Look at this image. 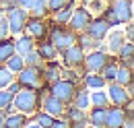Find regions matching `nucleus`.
Masks as SVG:
<instances>
[{"instance_id":"1","label":"nucleus","mask_w":134,"mask_h":128,"mask_svg":"<svg viewBox=\"0 0 134 128\" xmlns=\"http://www.w3.org/2000/svg\"><path fill=\"white\" fill-rule=\"evenodd\" d=\"M37 103H39V95H37V89H27V87H21L17 93L13 95V108H17L21 114L29 116L37 110Z\"/></svg>"},{"instance_id":"2","label":"nucleus","mask_w":134,"mask_h":128,"mask_svg":"<svg viewBox=\"0 0 134 128\" xmlns=\"http://www.w3.org/2000/svg\"><path fill=\"white\" fill-rule=\"evenodd\" d=\"M48 41L56 48V52H62L68 46L76 44V35H74V31H70V29H64L62 25H54L52 31H50V39Z\"/></svg>"},{"instance_id":"3","label":"nucleus","mask_w":134,"mask_h":128,"mask_svg":"<svg viewBox=\"0 0 134 128\" xmlns=\"http://www.w3.org/2000/svg\"><path fill=\"white\" fill-rule=\"evenodd\" d=\"M17 81L21 87L27 89H39L41 87V66H23L17 72Z\"/></svg>"},{"instance_id":"4","label":"nucleus","mask_w":134,"mask_h":128,"mask_svg":"<svg viewBox=\"0 0 134 128\" xmlns=\"http://www.w3.org/2000/svg\"><path fill=\"white\" fill-rule=\"evenodd\" d=\"M6 23H8V29L13 35H19V33L25 31V23H27V19H29V13L27 10H23V8H17V6H13L10 10H6Z\"/></svg>"},{"instance_id":"5","label":"nucleus","mask_w":134,"mask_h":128,"mask_svg":"<svg viewBox=\"0 0 134 128\" xmlns=\"http://www.w3.org/2000/svg\"><path fill=\"white\" fill-rule=\"evenodd\" d=\"M74 93H76V83H72V81L58 79L56 83H52V95L58 97L62 103H70Z\"/></svg>"},{"instance_id":"6","label":"nucleus","mask_w":134,"mask_h":128,"mask_svg":"<svg viewBox=\"0 0 134 128\" xmlns=\"http://www.w3.org/2000/svg\"><path fill=\"white\" fill-rule=\"evenodd\" d=\"M91 19H93V17H91V13H89L87 6H76V8H72V15H70L66 25H68L70 31L81 33V31H85V27L89 25Z\"/></svg>"},{"instance_id":"7","label":"nucleus","mask_w":134,"mask_h":128,"mask_svg":"<svg viewBox=\"0 0 134 128\" xmlns=\"http://www.w3.org/2000/svg\"><path fill=\"white\" fill-rule=\"evenodd\" d=\"M107 54L103 52V50H89V54H85V60H83V64L87 66V70L89 72H99L101 68L105 66V62H107Z\"/></svg>"},{"instance_id":"8","label":"nucleus","mask_w":134,"mask_h":128,"mask_svg":"<svg viewBox=\"0 0 134 128\" xmlns=\"http://www.w3.org/2000/svg\"><path fill=\"white\" fill-rule=\"evenodd\" d=\"M85 33H87L89 37L101 41V39H105V35L109 33V25H107L101 17H97V19H91V21H89V25L85 27Z\"/></svg>"},{"instance_id":"9","label":"nucleus","mask_w":134,"mask_h":128,"mask_svg":"<svg viewBox=\"0 0 134 128\" xmlns=\"http://www.w3.org/2000/svg\"><path fill=\"white\" fill-rule=\"evenodd\" d=\"M62 58H64V64H66L68 68H79L85 60V52L81 50V46L72 44L66 50H62Z\"/></svg>"},{"instance_id":"10","label":"nucleus","mask_w":134,"mask_h":128,"mask_svg":"<svg viewBox=\"0 0 134 128\" xmlns=\"http://www.w3.org/2000/svg\"><path fill=\"white\" fill-rule=\"evenodd\" d=\"M109 6L118 15L120 23H130L132 21V0H111Z\"/></svg>"},{"instance_id":"11","label":"nucleus","mask_w":134,"mask_h":128,"mask_svg":"<svg viewBox=\"0 0 134 128\" xmlns=\"http://www.w3.org/2000/svg\"><path fill=\"white\" fill-rule=\"evenodd\" d=\"M25 29H27V35H31L33 39H41V37H46V33H48L46 21H43L41 17H31V19H27Z\"/></svg>"},{"instance_id":"12","label":"nucleus","mask_w":134,"mask_h":128,"mask_svg":"<svg viewBox=\"0 0 134 128\" xmlns=\"http://www.w3.org/2000/svg\"><path fill=\"white\" fill-rule=\"evenodd\" d=\"M107 97H109V101H111L114 105L124 108V103L130 99V93H128V89H126V87H122V85H118V83H109Z\"/></svg>"},{"instance_id":"13","label":"nucleus","mask_w":134,"mask_h":128,"mask_svg":"<svg viewBox=\"0 0 134 128\" xmlns=\"http://www.w3.org/2000/svg\"><path fill=\"white\" fill-rule=\"evenodd\" d=\"M43 112L54 116V118H60V116H64V103L50 93V95L43 97Z\"/></svg>"},{"instance_id":"14","label":"nucleus","mask_w":134,"mask_h":128,"mask_svg":"<svg viewBox=\"0 0 134 128\" xmlns=\"http://www.w3.org/2000/svg\"><path fill=\"white\" fill-rule=\"evenodd\" d=\"M124 120H126V112H124L120 105H116V108L107 110V116H105V126H103V128H122Z\"/></svg>"},{"instance_id":"15","label":"nucleus","mask_w":134,"mask_h":128,"mask_svg":"<svg viewBox=\"0 0 134 128\" xmlns=\"http://www.w3.org/2000/svg\"><path fill=\"white\" fill-rule=\"evenodd\" d=\"M68 124L72 128H83L85 124H89V116H87L85 110L70 108V110H68Z\"/></svg>"},{"instance_id":"16","label":"nucleus","mask_w":134,"mask_h":128,"mask_svg":"<svg viewBox=\"0 0 134 128\" xmlns=\"http://www.w3.org/2000/svg\"><path fill=\"white\" fill-rule=\"evenodd\" d=\"M31 50H35V41L31 35H23V33H19V37L15 39V52L21 54V56H25V54H29Z\"/></svg>"},{"instance_id":"17","label":"nucleus","mask_w":134,"mask_h":128,"mask_svg":"<svg viewBox=\"0 0 134 128\" xmlns=\"http://www.w3.org/2000/svg\"><path fill=\"white\" fill-rule=\"evenodd\" d=\"M105 37H107V52H111V54H118V50L124 46V41H128L124 31H111Z\"/></svg>"},{"instance_id":"18","label":"nucleus","mask_w":134,"mask_h":128,"mask_svg":"<svg viewBox=\"0 0 134 128\" xmlns=\"http://www.w3.org/2000/svg\"><path fill=\"white\" fill-rule=\"evenodd\" d=\"M105 116H107V108L93 105V108H91V116H89L91 126H93V128H103V126H105Z\"/></svg>"},{"instance_id":"19","label":"nucleus","mask_w":134,"mask_h":128,"mask_svg":"<svg viewBox=\"0 0 134 128\" xmlns=\"http://www.w3.org/2000/svg\"><path fill=\"white\" fill-rule=\"evenodd\" d=\"M27 124V116L25 114H6L4 116V128H23Z\"/></svg>"},{"instance_id":"20","label":"nucleus","mask_w":134,"mask_h":128,"mask_svg":"<svg viewBox=\"0 0 134 128\" xmlns=\"http://www.w3.org/2000/svg\"><path fill=\"white\" fill-rule=\"evenodd\" d=\"M83 83L87 89H103L105 87V79L101 74H97V72H87L83 77Z\"/></svg>"},{"instance_id":"21","label":"nucleus","mask_w":134,"mask_h":128,"mask_svg":"<svg viewBox=\"0 0 134 128\" xmlns=\"http://www.w3.org/2000/svg\"><path fill=\"white\" fill-rule=\"evenodd\" d=\"M72 4H74V0H70L64 8H60V10L54 13V25H66L70 15H72Z\"/></svg>"},{"instance_id":"22","label":"nucleus","mask_w":134,"mask_h":128,"mask_svg":"<svg viewBox=\"0 0 134 128\" xmlns=\"http://www.w3.org/2000/svg\"><path fill=\"white\" fill-rule=\"evenodd\" d=\"M13 54H15V41H13L10 37L0 39V64H4Z\"/></svg>"},{"instance_id":"23","label":"nucleus","mask_w":134,"mask_h":128,"mask_svg":"<svg viewBox=\"0 0 134 128\" xmlns=\"http://www.w3.org/2000/svg\"><path fill=\"white\" fill-rule=\"evenodd\" d=\"M41 79H46V81H50V83H56V81L62 77V70H60V66L56 62H52L50 60V66H46V68H41Z\"/></svg>"},{"instance_id":"24","label":"nucleus","mask_w":134,"mask_h":128,"mask_svg":"<svg viewBox=\"0 0 134 128\" xmlns=\"http://www.w3.org/2000/svg\"><path fill=\"white\" fill-rule=\"evenodd\" d=\"M35 52L39 54V58H41V60H48V62L54 60V58H56V54H58L56 48L52 46L50 41H41V44H39V48H35Z\"/></svg>"},{"instance_id":"25","label":"nucleus","mask_w":134,"mask_h":128,"mask_svg":"<svg viewBox=\"0 0 134 128\" xmlns=\"http://www.w3.org/2000/svg\"><path fill=\"white\" fill-rule=\"evenodd\" d=\"M114 83L122 85V87L130 85V83H132V70H130V68H126L124 64H122V66H118V70H116V79H114Z\"/></svg>"},{"instance_id":"26","label":"nucleus","mask_w":134,"mask_h":128,"mask_svg":"<svg viewBox=\"0 0 134 128\" xmlns=\"http://www.w3.org/2000/svg\"><path fill=\"white\" fill-rule=\"evenodd\" d=\"M89 103H91V105H101V108H107V103H109L107 91L95 89L93 93H89Z\"/></svg>"},{"instance_id":"27","label":"nucleus","mask_w":134,"mask_h":128,"mask_svg":"<svg viewBox=\"0 0 134 128\" xmlns=\"http://www.w3.org/2000/svg\"><path fill=\"white\" fill-rule=\"evenodd\" d=\"M72 101H74V105L72 108H79V110H87L91 103H89V91H87V87L85 89H76V93L72 97Z\"/></svg>"},{"instance_id":"28","label":"nucleus","mask_w":134,"mask_h":128,"mask_svg":"<svg viewBox=\"0 0 134 128\" xmlns=\"http://www.w3.org/2000/svg\"><path fill=\"white\" fill-rule=\"evenodd\" d=\"M99 44H101V41L93 39V37H89L87 33H85V35H81V37H76V46H81V50H83V52L97 50V48H99Z\"/></svg>"},{"instance_id":"29","label":"nucleus","mask_w":134,"mask_h":128,"mask_svg":"<svg viewBox=\"0 0 134 128\" xmlns=\"http://www.w3.org/2000/svg\"><path fill=\"white\" fill-rule=\"evenodd\" d=\"M0 110L4 114H10L13 110V93L8 89H0Z\"/></svg>"},{"instance_id":"30","label":"nucleus","mask_w":134,"mask_h":128,"mask_svg":"<svg viewBox=\"0 0 134 128\" xmlns=\"http://www.w3.org/2000/svg\"><path fill=\"white\" fill-rule=\"evenodd\" d=\"M4 66H6L10 72H19V70L25 66V60H23V56H21V54H17V52H15V54H13V56L4 62Z\"/></svg>"},{"instance_id":"31","label":"nucleus","mask_w":134,"mask_h":128,"mask_svg":"<svg viewBox=\"0 0 134 128\" xmlns=\"http://www.w3.org/2000/svg\"><path fill=\"white\" fill-rule=\"evenodd\" d=\"M116 70H118V64H114V62H105V66L101 68L99 72H101V77L105 79V83H114V79H116Z\"/></svg>"},{"instance_id":"32","label":"nucleus","mask_w":134,"mask_h":128,"mask_svg":"<svg viewBox=\"0 0 134 128\" xmlns=\"http://www.w3.org/2000/svg\"><path fill=\"white\" fill-rule=\"evenodd\" d=\"M29 13H31L33 17H41V19H43L50 10H48L46 0H33V4H31V8H29Z\"/></svg>"},{"instance_id":"33","label":"nucleus","mask_w":134,"mask_h":128,"mask_svg":"<svg viewBox=\"0 0 134 128\" xmlns=\"http://www.w3.org/2000/svg\"><path fill=\"white\" fill-rule=\"evenodd\" d=\"M101 19H103V21L109 25V29H111V27H118V25H122V23H120V19H118V15L111 10V6H105V8H103V15H101Z\"/></svg>"},{"instance_id":"34","label":"nucleus","mask_w":134,"mask_h":128,"mask_svg":"<svg viewBox=\"0 0 134 128\" xmlns=\"http://www.w3.org/2000/svg\"><path fill=\"white\" fill-rule=\"evenodd\" d=\"M13 81H15V72H10L6 66L0 64V89H6V85Z\"/></svg>"},{"instance_id":"35","label":"nucleus","mask_w":134,"mask_h":128,"mask_svg":"<svg viewBox=\"0 0 134 128\" xmlns=\"http://www.w3.org/2000/svg\"><path fill=\"white\" fill-rule=\"evenodd\" d=\"M118 56H120V60H128V58H132V56H134V44H132V41H124V46L118 50Z\"/></svg>"},{"instance_id":"36","label":"nucleus","mask_w":134,"mask_h":128,"mask_svg":"<svg viewBox=\"0 0 134 128\" xmlns=\"http://www.w3.org/2000/svg\"><path fill=\"white\" fill-rule=\"evenodd\" d=\"M23 60H25V64H27V66H41V62H43L35 50H31L29 54H25V56H23Z\"/></svg>"},{"instance_id":"37","label":"nucleus","mask_w":134,"mask_h":128,"mask_svg":"<svg viewBox=\"0 0 134 128\" xmlns=\"http://www.w3.org/2000/svg\"><path fill=\"white\" fill-rule=\"evenodd\" d=\"M52 120H54V116L41 112V114H37V116H35V122H33V124H37L39 128H48L52 124Z\"/></svg>"},{"instance_id":"38","label":"nucleus","mask_w":134,"mask_h":128,"mask_svg":"<svg viewBox=\"0 0 134 128\" xmlns=\"http://www.w3.org/2000/svg\"><path fill=\"white\" fill-rule=\"evenodd\" d=\"M70 0H46V4H48V10L50 13H56V10H60V8H64Z\"/></svg>"},{"instance_id":"39","label":"nucleus","mask_w":134,"mask_h":128,"mask_svg":"<svg viewBox=\"0 0 134 128\" xmlns=\"http://www.w3.org/2000/svg\"><path fill=\"white\" fill-rule=\"evenodd\" d=\"M10 35V29H8V23H6V17L0 19V39H6Z\"/></svg>"},{"instance_id":"40","label":"nucleus","mask_w":134,"mask_h":128,"mask_svg":"<svg viewBox=\"0 0 134 128\" xmlns=\"http://www.w3.org/2000/svg\"><path fill=\"white\" fill-rule=\"evenodd\" d=\"M48 128H70V124H68V120H62V118H54L52 120V124Z\"/></svg>"},{"instance_id":"41","label":"nucleus","mask_w":134,"mask_h":128,"mask_svg":"<svg viewBox=\"0 0 134 128\" xmlns=\"http://www.w3.org/2000/svg\"><path fill=\"white\" fill-rule=\"evenodd\" d=\"M31 4H33V0H15V6H17V8H23V10H27V13H29Z\"/></svg>"},{"instance_id":"42","label":"nucleus","mask_w":134,"mask_h":128,"mask_svg":"<svg viewBox=\"0 0 134 128\" xmlns=\"http://www.w3.org/2000/svg\"><path fill=\"white\" fill-rule=\"evenodd\" d=\"M89 6H91V10H103L107 4H105L103 0H91V2H89Z\"/></svg>"},{"instance_id":"43","label":"nucleus","mask_w":134,"mask_h":128,"mask_svg":"<svg viewBox=\"0 0 134 128\" xmlns=\"http://www.w3.org/2000/svg\"><path fill=\"white\" fill-rule=\"evenodd\" d=\"M64 74H66V79H68V81H72V83H76V81H79V72H76L74 68H70V70H66Z\"/></svg>"},{"instance_id":"44","label":"nucleus","mask_w":134,"mask_h":128,"mask_svg":"<svg viewBox=\"0 0 134 128\" xmlns=\"http://www.w3.org/2000/svg\"><path fill=\"white\" fill-rule=\"evenodd\" d=\"M6 89H8V91H10L13 95H15L19 89H21V85H19V81H13V83H8V85H6Z\"/></svg>"},{"instance_id":"45","label":"nucleus","mask_w":134,"mask_h":128,"mask_svg":"<svg viewBox=\"0 0 134 128\" xmlns=\"http://www.w3.org/2000/svg\"><path fill=\"white\" fill-rule=\"evenodd\" d=\"M132 37H134V27H132V25H128V27H126V39L132 41Z\"/></svg>"},{"instance_id":"46","label":"nucleus","mask_w":134,"mask_h":128,"mask_svg":"<svg viewBox=\"0 0 134 128\" xmlns=\"http://www.w3.org/2000/svg\"><path fill=\"white\" fill-rule=\"evenodd\" d=\"M4 116H6V114L0 110V128H4Z\"/></svg>"},{"instance_id":"47","label":"nucleus","mask_w":134,"mask_h":128,"mask_svg":"<svg viewBox=\"0 0 134 128\" xmlns=\"http://www.w3.org/2000/svg\"><path fill=\"white\" fill-rule=\"evenodd\" d=\"M23 128H39L37 124H29V126H23Z\"/></svg>"},{"instance_id":"48","label":"nucleus","mask_w":134,"mask_h":128,"mask_svg":"<svg viewBox=\"0 0 134 128\" xmlns=\"http://www.w3.org/2000/svg\"><path fill=\"white\" fill-rule=\"evenodd\" d=\"M0 19H4V10H0Z\"/></svg>"},{"instance_id":"49","label":"nucleus","mask_w":134,"mask_h":128,"mask_svg":"<svg viewBox=\"0 0 134 128\" xmlns=\"http://www.w3.org/2000/svg\"><path fill=\"white\" fill-rule=\"evenodd\" d=\"M83 128H93V126H83Z\"/></svg>"}]
</instances>
